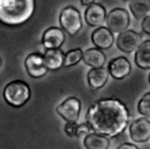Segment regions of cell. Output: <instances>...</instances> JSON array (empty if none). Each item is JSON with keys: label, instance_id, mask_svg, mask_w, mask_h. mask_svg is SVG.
<instances>
[{"label": "cell", "instance_id": "6da1fadb", "mask_svg": "<svg viewBox=\"0 0 150 149\" xmlns=\"http://www.w3.org/2000/svg\"><path fill=\"white\" fill-rule=\"evenodd\" d=\"M86 120L93 133L115 137L127 128L129 111L125 104L118 99H101L89 107Z\"/></svg>", "mask_w": 150, "mask_h": 149}, {"label": "cell", "instance_id": "7a4b0ae2", "mask_svg": "<svg viewBox=\"0 0 150 149\" xmlns=\"http://www.w3.org/2000/svg\"><path fill=\"white\" fill-rule=\"evenodd\" d=\"M35 11V0H0V20L8 26L27 22Z\"/></svg>", "mask_w": 150, "mask_h": 149}, {"label": "cell", "instance_id": "3957f363", "mask_svg": "<svg viewBox=\"0 0 150 149\" xmlns=\"http://www.w3.org/2000/svg\"><path fill=\"white\" fill-rule=\"evenodd\" d=\"M4 99L12 107H22L30 99V88L25 81L14 80L5 87Z\"/></svg>", "mask_w": 150, "mask_h": 149}, {"label": "cell", "instance_id": "277c9868", "mask_svg": "<svg viewBox=\"0 0 150 149\" xmlns=\"http://www.w3.org/2000/svg\"><path fill=\"white\" fill-rule=\"evenodd\" d=\"M60 25L62 29L69 35H75L82 28V19L77 8L74 6H67L60 12Z\"/></svg>", "mask_w": 150, "mask_h": 149}, {"label": "cell", "instance_id": "5b68a950", "mask_svg": "<svg viewBox=\"0 0 150 149\" xmlns=\"http://www.w3.org/2000/svg\"><path fill=\"white\" fill-rule=\"evenodd\" d=\"M130 23L129 13L124 8H114L107 16V27L112 33H122L128 29Z\"/></svg>", "mask_w": 150, "mask_h": 149}, {"label": "cell", "instance_id": "8992f818", "mask_svg": "<svg viewBox=\"0 0 150 149\" xmlns=\"http://www.w3.org/2000/svg\"><path fill=\"white\" fill-rule=\"evenodd\" d=\"M81 111V102L76 97H68L56 107V113L67 123H76Z\"/></svg>", "mask_w": 150, "mask_h": 149}, {"label": "cell", "instance_id": "52a82bcc", "mask_svg": "<svg viewBox=\"0 0 150 149\" xmlns=\"http://www.w3.org/2000/svg\"><path fill=\"white\" fill-rule=\"evenodd\" d=\"M142 43V35L132 29H127L118 34L116 39L117 48L124 53L136 52L138 46Z\"/></svg>", "mask_w": 150, "mask_h": 149}, {"label": "cell", "instance_id": "ba28073f", "mask_svg": "<svg viewBox=\"0 0 150 149\" xmlns=\"http://www.w3.org/2000/svg\"><path fill=\"white\" fill-rule=\"evenodd\" d=\"M129 135L134 142H146L150 138V120L141 117L132 121L129 126Z\"/></svg>", "mask_w": 150, "mask_h": 149}, {"label": "cell", "instance_id": "9c48e42d", "mask_svg": "<svg viewBox=\"0 0 150 149\" xmlns=\"http://www.w3.org/2000/svg\"><path fill=\"white\" fill-rule=\"evenodd\" d=\"M25 67H26L27 73L34 79L45 76L48 70L45 63L43 55L39 53H30L25 60Z\"/></svg>", "mask_w": 150, "mask_h": 149}, {"label": "cell", "instance_id": "30bf717a", "mask_svg": "<svg viewBox=\"0 0 150 149\" xmlns=\"http://www.w3.org/2000/svg\"><path fill=\"white\" fill-rule=\"evenodd\" d=\"M107 12L105 8L101 4H93L88 6L84 11V20L91 27H102L104 22H107Z\"/></svg>", "mask_w": 150, "mask_h": 149}, {"label": "cell", "instance_id": "8fae6325", "mask_svg": "<svg viewBox=\"0 0 150 149\" xmlns=\"http://www.w3.org/2000/svg\"><path fill=\"white\" fill-rule=\"evenodd\" d=\"M64 42V33L59 27H49L43 32L42 45L46 49H59Z\"/></svg>", "mask_w": 150, "mask_h": 149}, {"label": "cell", "instance_id": "7c38bea8", "mask_svg": "<svg viewBox=\"0 0 150 149\" xmlns=\"http://www.w3.org/2000/svg\"><path fill=\"white\" fill-rule=\"evenodd\" d=\"M108 70H109V74L114 79L122 80V79L127 77L130 74L131 66H130V62L127 57L118 56V57H116V59H114L109 62Z\"/></svg>", "mask_w": 150, "mask_h": 149}, {"label": "cell", "instance_id": "4fadbf2b", "mask_svg": "<svg viewBox=\"0 0 150 149\" xmlns=\"http://www.w3.org/2000/svg\"><path fill=\"white\" fill-rule=\"evenodd\" d=\"M91 41L98 49H108L114 43V34L108 27H98L91 33Z\"/></svg>", "mask_w": 150, "mask_h": 149}, {"label": "cell", "instance_id": "5bb4252c", "mask_svg": "<svg viewBox=\"0 0 150 149\" xmlns=\"http://www.w3.org/2000/svg\"><path fill=\"white\" fill-rule=\"evenodd\" d=\"M64 57L66 54L59 48V49H46L43 53L45 63L48 68V70H57L62 66H64Z\"/></svg>", "mask_w": 150, "mask_h": 149}, {"label": "cell", "instance_id": "9a60e30c", "mask_svg": "<svg viewBox=\"0 0 150 149\" xmlns=\"http://www.w3.org/2000/svg\"><path fill=\"white\" fill-rule=\"evenodd\" d=\"M108 73L109 70L103 68H91L87 74V81L91 89H100L102 88L105 82L108 81Z\"/></svg>", "mask_w": 150, "mask_h": 149}, {"label": "cell", "instance_id": "2e32d148", "mask_svg": "<svg viewBox=\"0 0 150 149\" xmlns=\"http://www.w3.org/2000/svg\"><path fill=\"white\" fill-rule=\"evenodd\" d=\"M82 61L91 68H103L105 63V55L98 48H88L83 52Z\"/></svg>", "mask_w": 150, "mask_h": 149}, {"label": "cell", "instance_id": "e0dca14e", "mask_svg": "<svg viewBox=\"0 0 150 149\" xmlns=\"http://www.w3.org/2000/svg\"><path fill=\"white\" fill-rule=\"evenodd\" d=\"M135 63L142 69H150V40H144L135 52Z\"/></svg>", "mask_w": 150, "mask_h": 149}, {"label": "cell", "instance_id": "ac0fdd59", "mask_svg": "<svg viewBox=\"0 0 150 149\" xmlns=\"http://www.w3.org/2000/svg\"><path fill=\"white\" fill-rule=\"evenodd\" d=\"M129 9L136 20H144L150 14V0H130Z\"/></svg>", "mask_w": 150, "mask_h": 149}, {"label": "cell", "instance_id": "d6986e66", "mask_svg": "<svg viewBox=\"0 0 150 149\" xmlns=\"http://www.w3.org/2000/svg\"><path fill=\"white\" fill-rule=\"evenodd\" d=\"M83 144L86 149H108L110 142L107 136L90 133L83 138Z\"/></svg>", "mask_w": 150, "mask_h": 149}, {"label": "cell", "instance_id": "ffe728a7", "mask_svg": "<svg viewBox=\"0 0 150 149\" xmlns=\"http://www.w3.org/2000/svg\"><path fill=\"white\" fill-rule=\"evenodd\" d=\"M83 59V52L81 48H74L70 49L66 53V57H64V66L66 67H70L74 66L76 63H79L81 60Z\"/></svg>", "mask_w": 150, "mask_h": 149}, {"label": "cell", "instance_id": "44dd1931", "mask_svg": "<svg viewBox=\"0 0 150 149\" xmlns=\"http://www.w3.org/2000/svg\"><path fill=\"white\" fill-rule=\"evenodd\" d=\"M138 113L148 118H150V92L144 94L138 101Z\"/></svg>", "mask_w": 150, "mask_h": 149}, {"label": "cell", "instance_id": "7402d4cb", "mask_svg": "<svg viewBox=\"0 0 150 149\" xmlns=\"http://www.w3.org/2000/svg\"><path fill=\"white\" fill-rule=\"evenodd\" d=\"M77 124L76 123H66L64 131L70 137H77Z\"/></svg>", "mask_w": 150, "mask_h": 149}, {"label": "cell", "instance_id": "603a6c76", "mask_svg": "<svg viewBox=\"0 0 150 149\" xmlns=\"http://www.w3.org/2000/svg\"><path fill=\"white\" fill-rule=\"evenodd\" d=\"M142 31L145 33V34H148V35H150V14L142 21Z\"/></svg>", "mask_w": 150, "mask_h": 149}, {"label": "cell", "instance_id": "cb8c5ba5", "mask_svg": "<svg viewBox=\"0 0 150 149\" xmlns=\"http://www.w3.org/2000/svg\"><path fill=\"white\" fill-rule=\"evenodd\" d=\"M117 149H139V148H137L136 145L130 144V143H123V144H121Z\"/></svg>", "mask_w": 150, "mask_h": 149}, {"label": "cell", "instance_id": "d4e9b609", "mask_svg": "<svg viewBox=\"0 0 150 149\" xmlns=\"http://www.w3.org/2000/svg\"><path fill=\"white\" fill-rule=\"evenodd\" d=\"M81 4L83 6H90V5L95 4V0H81Z\"/></svg>", "mask_w": 150, "mask_h": 149}, {"label": "cell", "instance_id": "484cf974", "mask_svg": "<svg viewBox=\"0 0 150 149\" xmlns=\"http://www.w3.org/2000/svg\"><path fill=\"white\" fill-rule=\"evenodd\" d=\"M149 83H150V74H149Z\"/></svg>", "mask_w": 150, "mask_h": 149}, {"label": "cell", "instance_id": "4316f807", "mask_svg": "<svg viewBox=\"0 0 150 149\" xmlns=\"http://www.w3.org/2000/svg\"><path fill=\"white\" fill-rule=\"evenodd\" d=\"M124 1H127V0H124ZM129 1H130V0H129Z\"/></svg>", "mask_w": 150, "mask_h": 149}]
</instances>
